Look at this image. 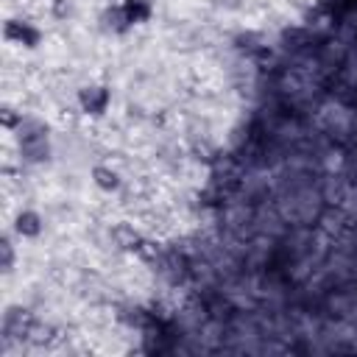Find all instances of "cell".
<instances>
[{"label":"cell","mask_w":357,"mask_h":357,"mask_svg":"<svg viewBox=\"0 0 357 357\" xmlns=\"http://www.w3.org/2000/svg\"><path fill=\"white\" fill-rule=\"evenodd\" d=\"M17 145H20V156L28 165H45L50 159V137H47V126L42 120L25 117L22 126L14 131Z\"/></svg>","instance_id":"obj_1"},{"label":"cell","mask_w":357,"mask_h":357,"mask_svg":"<svg viewBox=\"0 0 357 357\" xmlns=\"http://www.w3.org/2000/svg\"><path fill=\"white\" fill-rule=\"evenodd\" d=\"M112 100H114V92L109 84L103 81H89V84H81L75 89V106L84 117L89 120H100L109 114L112 109Z\"/></svg>","instance_id":"obj_2"},{"label":"cell","mask_w":357,"mask_h":357,"mask_svg":"<svg viewBox=\"0 0 357 357\" xmlns=\"http://www.w3.org/2000/svg\"><path fill=\"white\" fill-rule=\"evenodd\" d=\"M3 39L6 45L17 47V50H39L45 42V31L33 22V20H22V17H8L3 22Z\"/></svg>","instance_id":"obj_3"},{"label":"cell","mask_w":357,"mask_h":357,"mask_svg":"<svg viewBox=\"0 0 357 357\" xmlns=\"http://www.w3.org/2000/svg\"><path fill=\"white\" fill-rule=\"evenodd\" d=\"M45 229H47V220H45V215H42L39 209H33V206H22V209L14 215V220H11L14 237H17V240H25V243L39 240V237L45 234Z\"/></svg>","instance_id":"obj_4"},{"label":"cell","mask_w":357,"mask_h":357,"mask_svg":"<svg viewBox=\"0 0 357 357\" xmlns=\"http://www.w3.org/2000/svg\"><path fill=\"white\" fill-rule=\"evenodd\" d=\"M89 181H92V187H95L98 192H103V195H112V192H117V190L123 187V176H120V170L112 167V165H106V162L92 165V170H89Z\"/></svg>","instance_id":"obj_5"},{"label":"cell","mask_w":357,"mask_h":357,"mask_svg":"<svg viewBox=\"0 0 357 357\" xmlns=\"http://www.w3.org/2000/svg\"><path fill=\"white\" fill-rule=\"evenodd\" d=\"M120 11L126 17V25L134 31L153 20V0H120Z\"/></svg>","instance_id":"obj_6"},{"label":"cell","mask_w":357,"mask_h":357,"mask_svg":"<svg viewBox=\"0 0 357 357\" xmlns=\"http://www.w3.org/2000/svg\"><path fill=\"white\" fill-rule=\"evenodd\" d=\"M100 22H103V28H106L109 33H117V36H123V33H128V31H131V28L126 25V17H123V11H120V3L109 6V8L103 11Z\"/></svg>","instance_id":"obj_7"},{"label":"cell","mask_w":357,"mask_h":357,"mask_svg":"<svg viewBox=\"0 0 357 357\" xmlns=\"http://www.w3.org/2000/svg\"><path fill=\"white\" fill-rule=\"evenodd\" d=\"M22 120H25V114H22L20 109H14V106H3V109H0V126H3L8 134H14V131L22 126Z\"/></svg>","instance_id":"obj_8"},{"label":"cell","mask_w":357,"mask_h":357,"mask_svg":"<svg viewBox=\"0 0 357 357\" xmlns=\"http://www.w3.org/2000/svg\"><path fill=\"white\" fill-rule=\"evenodd\" d=\"M0 254H3V262H0L3 273H11L14 265H17V245H14V240H11L8 234L0 240Z\"/></svg>","instance_id":"obj_9"}]
</instances>
